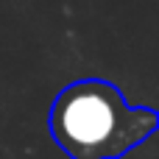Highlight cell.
<instances>
[{
	"label": "cell",
	"instance_id": "cell-1",
	"mask_svg": "<svg viewBox=\"0 0 159 159\" xmlns=\"http://www.w3.org/2000/svg\"><path fill=\"white\" fill-rule=\"evenodd\" d=\"M48 126L70 159H120L157 131L159 115L126 103L112 81L81 78L56 95Z\"/></svg>",
	"mask_w": 159,
	"mask_h": 159
}]
</instances>
